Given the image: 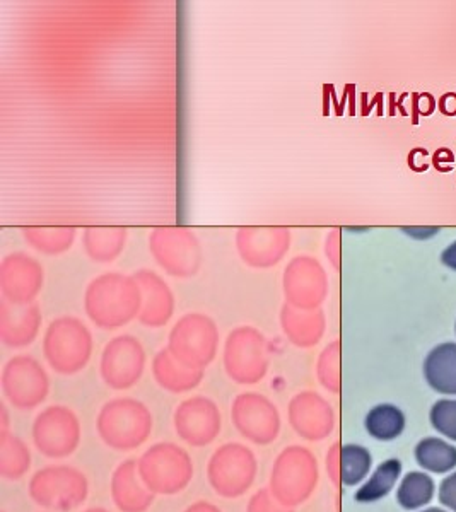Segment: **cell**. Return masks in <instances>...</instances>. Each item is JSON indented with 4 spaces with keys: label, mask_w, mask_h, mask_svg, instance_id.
I'll list each match as a JSON object with an SVG mask.
<instances>
[{
    "label": "cell",
    "mask_w": 456,
    "mask_h": 512,
    "mask_svg": "<svg viewBox=\"0 0 456 512\" xmlns=\"http://www.w3.org/2000/svg\"><path fill=\"white\" fill-rule=\"evenodd\" d=\"M339 446H334L328 453V473L335 483H339Z\"/></svg>",
    "instance_id": "obj_29"
},
{
    "label": "cell",
    "mask_w": 456,
    "mask_h": 512,
    "mask_svg": "<svg viewBox=\"0 0 456 512\" xmlns=\"http://www.w3.org/2000/svg\"><path fill=\"white\" fill-rule=\"evenodd\" d=\"M84 512H110L106 511V509H103V507H91V509H88V511Z\"/></svg>",
    "instance_id": "obj_35"
},
{
    "label": "cell",
    "mask_w": 456,
    "mask_h": 512,
    "mask_svg": "<svg viewBox=\"0 0 456 512\" xmlns=\"http://www.w3.org/2000/svg\"><path fill=\"white\" fill-rule=\"evenodd\" d=\"M436 483L427 472H409L400 480L397 490L398 506L405 511H419L434 499Z\"/></svg>",
    "instance_id": "obj_22"
},
{
    "label": "cell",
    "mask_w": 456,
    "mask_h": 512,
    "mask_svg": "<svg viewBox=\"0 0 456 512\" xmlns=\"http://www.w3.org/2000/svg\"><path fill=\"white\" fill-rule=\"evenodd\" d=\"M282 328L286 332L287 338L298 347H311L320 340V325L313 318L304 316V313H298L294 309H284L282 313Z\"/></svg>",
    "instance_id": "obj_25"
},
{
    "label": "cell",
    "mask_w": 456,
    "mask_h": 512,
    "mask_svg": "<svg viewBox=\"0 0 456 512\" xmlns=\"http://www.w3.org/2000/svg\"><path fill=\"white\" fill-rule=\"evenodd\" d=\"M31 453L23 439L9 436L0 441V477L19 480L30 472Z\"/></svg>",
    "instance_id": "obj_24"
},
{
    "label": "cell",
    "mask_w": 456,
    "mask_h": 512,
    "mask_svg": "<svg viewBox=\"0 0 456 512\" xmlns=\"http://www.w3.org/2000/svg\"><path fill=\"white\" fill-rule=\"evenodd\" d=\"M81 422L71 408L48 407L33 422V443L43 456L62 460L81 444Z\"/></svg>",
    "instance_id": "obj_8"
},
{
    "label": "cell",
    "mask_w": 456,
    "mask_h": 512,
    "mask_svg": "<svg viewBox=\"0 0 456 512\" xmlns=\"http://www.w3.org/2000/svg\"><path fill=\"white\" fill-rule=\"evenodd\" d=\"M217 345L219 335L216 325L205 316L190 315L176 323L168 350L182 366L204 371L214 361Z\"/></svg>",
    "instance_id": "obj_7"
},
{
    "label": "cell",
    "mask_w": 456,
    "mask_h": 512,
    "mask_svg": "<svg viewBox=\"0 0 456 512\" xmlns=\"http://www.w3.org/2000/svg\"><path fill=\"white\" fill-rule=\"evenodd\" d=\"M258 463L252 449L240 443H228L216 449L207 465L212 490L224 499H238L252 489Z\"/></svg>",
    "instance_id": "obj_5"
},
{
    "label": "cell",
    "mask_w": 456,
    "mask_h": 512,
    "mask_svg": "<svg viewBox=\"0 0 456 512\" xmlns=\"http://www.w3.org/2000/svg\"><path fill=\"white\" fill-rule=\"evenodd\" d=\"M429 422L434 431L456 443V398H443L434 403Z\"/></svg>",
    "instance_id": "obj_26"
},
{
    "label": "cell",
    "mask_w": 456,
    "mask_h": 512,
    "mask_svg": "<svg viewBox=\"0 0 456 512\" xmlns=\"http://www.w3.org/2000/svg\"><path fill=\"white\" fill-rule=\"evenodd\" d=\"M2 512H6V511H2Z\"/></svg>",
    "instance_id": "obj_37"
},
{
    "label": "cell",
    "mask_w": 456,
    "mask_h": 512,
    "mask_svg": "<svg viewBox=\"0 0 456 512\" xmlns=\"http://www.w3.org/2000/svg\"><path fill=\"white\" fill-rule=\"evenodd\" d=\"M91 352V333L76 318H62L48 328L45 357L57 373L64 376L79 373L88 366Z\"/></svg>",
    "instance_id": "obj_6"
},
{
    "label": "cell",
    "mask_w": 456,
    "mask_h": 512,
    "mask_svg": "<svg viewBox=\"0 0 456 512\" xmlns=\"http://www.w3.org/2000/svg\"><path fill=\"white\" fill-rule=\"evenodd\" d=\"M414 458L424 472L446 475L455 472L456 446L441 437H424L416 444Z\"/></svg>",
    "instance_id": "obj_18"
},
{
    "label": "cell",
    "mask_w": 456,
    "mask_h": 512,
    "mask_svg": "<svg viewBox=\"0 0 456 512\" xmlns=\"http://www.w3.org/2000/svg\"><path fill=\"white\" fill-rule=\"evenodd\" d=\"M151 410L134 398H117L101 408L96 429L101 441L115 451H134L151 437Z\"/></svg>",
    "instance_id": "obj_1"
},
{
    "label": "cell",
    "mask_w": 456,
    "mask_h": 512,
    "mask_svg": "<svg viewBox=\"0 0 456 512\" xmlns=\"http://www.w3.org/2000/svg\"><path fill=\"white\" fill-rule=\"evenodd\" d=\"M40 328V315L36 309L30 308L24 313H11L2 311V323H0V337L2 342L9 347H26L35 340Z\"/></svg>",
    "instance_id": "obj_19"
},
{
    "label": "cell",
    "mask_w": 456,
    "mask_h": 512,
    "mask_svg": "<svg viewBox=\"0 0 456 512\" xmlns=\"http://www.w3.org/2000/svg\"><path fill=\"white\" fill-rule=\"evenodd\" d=\"M441 262L445 263L446 267L451 270H456V241L451 243L443 253H441Z\"/></svg>",
    "instance_id": "obj_32"
},
{
    "label": "cell",
    "mask_w": 456,
    "mask_h": 512,
    "mask_svg": "<svg viewBox=\"0 0 456 512\" xmlns=\"http://www.w3.org/2000/svg\"><path fill=\"white\" fill-rule=\"evenodd\" d=\"M405 424H407V420H405L404 412L392 403L376 405L375 408L369 410L364 419V427L369 436L376 441H383V443L402 436Z\"/></svg>",
    "instance_id": "obj_20"
},
{
    "label": "cell",
    "mask_w": 456,
    "mask_h": 512,
    "mask_svg": "<svg viewBox=\"0 0 456 512\" xmlns=\"http://www.w3.org/2000/svg\"><path fill=\"white\" fill-rule=\"evenodd\" d=\"M373 466L369 449L359 444H345L339 451V483L345 487H356L368 477Z\"/></svg>",
    "instance_id": "obj_23"
},
{
    "label": "cell",
    "mask_w": 456,
    "mask_h": 512,
    "mask_svg": "<svg viewBox=\"0 0 456 512\" xmlns=\"http://www.w3.org/2000/svg\"><path fill=\"white\" fill-rule=\"evenodd\" d=\"M137 466L142 482L152 494H180L192 482V458L178 444H154L142 454Z\"/></svg>",
    "instance_id": "obj_3"
},
{
    "label": "cell",
    "mask_w": 456,
    "mask_h": 512,
    "mask_svg": "<svg viewBox=\"0 0 456 512\" xmlns=\"http://www.w3.org/2000/svg\"><path fill=\"white\" fill-rule=\"evenodd\" d=\"M2 391L12 407L31 410L45 402L50 391V381L36 359L30 355H21L11 359L4 367Z\"/></svg>",
    "instance_id": "obj_11"
},
{
    "label": "cell",
    "mask_w": 456,
    "mask_h": 512,
    "mask_svg": "<svg viewBox=\"0 0 456 512\" xmlns=\"http://www.w3.org/2000/svg\"><path fill=\"white\" fill-rule=\"evenodd\" d=\"M183 512H223L219 507L214 506V504H211V502H195V504H192V506L187 507L185 511Z\"/></svg>",
    "instance_id": "obj_33"
},
{
    "label": "cell",
    "mask_w": 456,
    "mask_h": 512,
    "mask_svg": "<svg viewBox=\"0 0 456 512\" xmlns=\"http://www.w3.org/2000/svg\"><path fill=\"white\" fill-rule=\"evenodd\" d=\"M176 436L192 448H204L221 434L223 417L211 398L193 396L176 408L173 417Z\"/></svg>",
    "instance_id": "obj_12"
},
{
    "label": "cell",
    "mask_w": 456,
    "mask_h": 512,
    "mask_svg": "<svg viewBox=\"0 0 456 512\" xmlns=\"http://www.w3.org/2000/svg\"><path fill=\"white\" fill-rule=\"evenodd\" d=\"M28 490L33 502L43 509L69 512L86 502L89 482L74 466H47L31 477Z\"/></svg>",
    "instance_id": "obj_4"
},
{
    "label": "cell",
    "mask_w": 456,
    "mask_h": 512,
    "mask_svg": "<svg viewBox=\"0 0 456 512\" xmlns=\"http://www.w3.org/2000/svg\"><path fill=\"white\" fill-rule=\"evenodd\" d=\"M246 512H294L291 507L282 506L275 501L274 495L270 494L269 489L258 490L248 502Z\"/></svg>",
    "instance_id": "obj_27"
},
{
    "label": "cell",
    "mask_w": 456,
    "mask_h": 512,
    "mask_svg": "<svg viewBox=\"0 0 456 512\" xmlns=\"http://www.w3.org/2000/svg\"><path fill=\"white\" fill-rule=\"evenodd\" d=\"M400 475H402V461L397 458L383 461L369 477V480L359 487L354 499L361 504H371V502L385 499L386 495L395 489Z\"/></svg>",
    "instance_id": "obj_21"
},
{
    "label": "cell",
    "mask_w": 456,
    "mask_h": 512,
    "mask_svg": "<svg viewBox=\"0 0 456 512\" xmlns=\"http://www.w3.org/2000/svg\"><path fill=\"white\" fill-rule=\"evenodd\" d=\"M318 482V465L310 449L289 446L284 449L270 472L269 490L282 506H301L315 492Z\"/></svg>",
    "instance_id": "obj_2"
},
{
    "label": "cell",
    "mask_w": 456,
    "mask_h": 512,
    "mask_svg": "<svg viewBox=\"0 0 456 512\" xmlns=\"http://www.w3.org/2000/svg\"><path fill=\"white\" fill-rule=\"evenodd\" d=\"M152 373L163 390L175 393V395L197 388L204 379V371H195V369L182 366L171 355L170 350H163L156 355L154 364H152Z\"/></svg>",
    "instance_id": "obj_17"
},
{
    "label": "cell",
    "mask_w": 456,
    "mask_h": 512,
    "mask_svg": "<svg viewBox=\"0 0 456 512\" xmlns=\"http://www.w3.org/2000/svg\"><path fill=\"white\" fill-rule=\"evenodd\" d=\"M231 420L246 441L269 446L281 434V414L269 398L258 393L236 396L231 407Z\"/></svg>",
    "instance_id": "obj_10"
},
{
    "label": "cell",
    "mask_w": 456,
    "mask_h": 512,
    "mask_svg": "<svg viewBox=\"0 0 456 512\" xmlns=\"http://www.w3.org/2000/svg\"><path fill=\"white\" fill-rule=\"evenodd\" d=\"M455 332H456V325H455Z\"/></svg>",
    "instance_id": "obj_36"
},
{
    "label": "cell",
    "mask_w": 456,
    "mask_h": 512,
    "mask_svg": "<svg viewBox=\"0 0 456 512\" xmlns=\"http://www.w3.org/2000/svg\"><path fill=\"white\" fill-rule=\"evenodd\" d=\"M424 379L439 395L456 396V344L436 345L424 361Z\"/></svg>",
    "instance_id": "obj_16"
},
{
    "label": "cell",
    "mask_w": 456,
    "mask_h": 512,
    "mask_svg": "<svg viewBox=\"0 0 456 512\" xmlns=\"http://www.w3.org/2000/svg\"><path fill=\"white\" fill-rule=\"evenodd\" d=\"M9 436H11V419H9L6 405L2 403L0 405V441Z\"/></svg>",
    "instance_id": "obj_30"
},
{
    "label": "cell",
    "mask_w": 456,
    "mask_h": 512,
    "mask_svg": "<svg viewBox=\"0 0 456 512\" xmlns=\"http://www.w3.org/2000/svg\"><path fill=\"white\" fill-rule=\"evenodd\" d=\"M419 512H450L448 509H443V507H427V509H421Z\"/></svg>",
    "instance_id": "obj_34"
},
{
    "label": "cell",
    "mask_w": 456,
    "mask_h": 512,
    "mask_svg": "<svg viewBox=\"0 0 456 512\" xmlns=\"http://www.w3.org/2000/svg\"><path fill=\"white\" fill-rule=\"evenodd\" d=\"M289 424L301 439L320 441L332 432L334 415L322 396L303 391L289 403Z\"/></svg>",
    "instance_id": "obj_14"
},
{
    "label": "cell",
    "mask_w": 456,
    "mask_h": 512,
    "mask_svg": "<svg viewBox=\"0 0 456 512\" xmlns=\"http://www.w3.org/2000/svg\"><path fill=\"white\" fill-rule=\"evenodd\" d=\"M110 490L115 506L122 512H147L156 499V494H152L142 482L139 466L134 460L123 461L118 465L113 472Z\"/></svg>",
    "instance_id": "obj_15"
},
{
    "label": "cell",
    "mask_w": 456,
    "mask_h": 512,
    "mask_svg": "<svg viewBox=\"0 0 456 512\" xmlns=\"http://www.w3.org/2000/svg\"><path fill=\"white\" fill-rule=\"evenodd\" d=\"M224 367L234 383H260L269 369L264 335L253 328L234 330L224 349Z\"/></svg>",
    "instance_id": "obj_9"
},
{
    "label": "cell",
    "mask_w": 456,
    "mask_h": 512,
    "mask_svg": "<svg viewBox=\"0 0 456 512\" xmlns=\"http://www.w3.org/2000/svg\"><path fill=\"white\" fill-rule=\"evenodd\" d=\"M439 502L450 512H456V472L448 473V477L439 485Z\"/></svg>",
    "instance_id": "obj_28"
},
{
    "label": "cell",
    "mask_w": 456,
    "mask_h": 512,
    "mask_svg": "<svg viewBox=\"0 0 456 512\" xmlns=\"http://www.w3.org/2000/svg\"><path fill=\"white\" fill-rule=\"evenodd\" d=\"M146 367L141 342L132 337H118L106 345L101 357V376L113 390H129L139 383Z\"/></svg>",
    "instance_id": "obj_13"
},
{
    "label": "cell",
    "mask_w": 456,
    "mask_h": 512,
    "mask_svg": "<svg viewBox=\"0 0 456 512\" xmlns=\"http://www.w3.org/2000/svg\"><path fill=\"white\" fill-rule=\"evenodd\" d=\"M438 227H433V229H429V227H414V229H404L405 234H410V236H414L416 239H427L434 236V234L438 233Z\"/></svg>",
    "instance_id": "obj_31"
}]
</instances>
